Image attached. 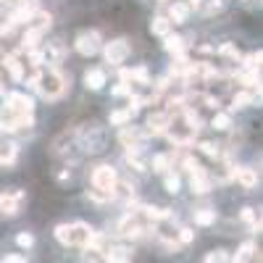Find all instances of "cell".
<instances>
[{
    "mask_svg": "<svg viewBox=\"0 0 263 263\" xmlns=\"http://www.w3.org/2000/svg\"><path fill=\"white\" fill-rule=\"evenodd\" d=\"M92 237H95V232L87 227V224H82V221L55 227V239H58V242H63V245H71V248H90L92 245Z\"/></svg>",
    "mask_w": 263,
    "mask_h": 263,
    "instance_id": "6da1fadb",
    "label": "cell"
},
{
    "mask_svg": "<svg viewBox=\"0 0 263 263\" xmlns=\"http://www.w3.org/2000/svg\"><path fill=\"white\" fill-rule=\"evenodd\" d=\"M29 84L34 87V90H37L42 98H48V100L63 95V90H66V79H63L55 69H42L37 77L29 79Z\"/></svg>",
    "mask_w": 263,
    "mask_h": 263,
    "instance_id": "7a4b0ae2",
    "label": "cell"
},
{
    "mask_svg": "<svg viewBox=\"0 0 263 263\" xmlns=\"http://www.w3.org/2000/svg\"><path fill=\"white\" fill-rule=\"evenodd\" d=\"M116 184H119V177H116V171L111 166H98L92 171V187L95 190H103V192H111L114 195Z\"/></svg>",
    "mask_w": 263,
    "mask_h": 263,
    "instance_id": "3957f363",
    "label": "cell"
},
{
    "mask_svg": "<svg viewBox=\"0 0 263 263\" xmlns=\"http://www.w3.org/2000/svg\"><path fill=\"white\" fill-rule=\"evenodd\" d=\"M126 58H129V42H126V40H111V42L105 45V61H108V63L121 66Z\"/></svg>",
    "mask_w": 263,
    "mask_h": 263,
    "instance_id": "277c9868",
    "label": "cell"
},
{
    "mask_svg": "<svg viewBox=\"0 0 263 263\" xmlns=\"http://www.w3.org/2000/svg\"><path fill=\"white\" fill-rule=\"evenodd\" d=\"M32 111H34V103H32V98L21 95V92L8 95V114H13V116H29Z\"/></svg>",
    "mask_w": 263,
    "mask_h": 263,
    "instance_id": "5b68a950",
    "label": "cell"
},
{
    "mask_svg": "<svg viewBox=\"0 0 263 263\" xmlns=\"http://www.w3.org/2000/svg\"><path fill=\"white\" fill-rule=\"evenodd\" d=\"M21 200H24V192H21V190H13V192H0V213H3V216H16V213H18Z\"/></svg>",
    "mask_w": 263,
    "mask_h": 263,
    "instance_id": "8992f818",
    "label": "cell"
},
{
    "mask_svg": "<svg viewBox=\"0 0 263 263\" xmlns=\"http://www.w3.org/2000/svg\"><path fill=\"white\" fill-rule=\"evenodd\" d=\"M74 45L82 55H95L100 50V37H98V32H82Z\"/></svg>",
    "mask_w": 263,
    "mask_h": 263,
    "instance_id": "52a82bcc",
    "label": "cell"
},
{
    "mask_svg": "<svg viewBox=\"0 0 263 263\" xmlns=\"http://www.w3.org/2000/svg\"><path fill=\"white\" fill-rule=\"evenodd\" d=\"M187 18H190V6L187 3H174L168 8V21L171 24H184Z\"/></svg>",
    "mask_w": 263,
    "mask_h": 263,
    "instance_id": "ba28073f",
    "label": "cell"
},
{
    "mask_svg": "<svg viewBox=\"0 0 263 263\" xmlns=\"http://www.w3.org/2000/svg\"><path fill=\"white\" fill-rule=\"evenodd\" d=\"M84 84H87V90H103L105 71L103 69H90V71L84 74Z\"/></svg>",
    "mask_w": 263,
    "mask_h": 263,
    "instance_id": "9c48e42d",
    "label": "cell"
},
{
    "mask_svg": "<svg viewBox=\"0 0 263 263\" xmlns=\"http://www.w3.org/2000/svg\"><path fill=\"white\" fill-rule=\"evenodd\" d=\"M168 114H153L150 119H147V126H150V132L153 135H163V132L168 129Z\"/></svg>",
    "mask_w": 263,
    "mask_h": 263,
    "instance_id": "30bf717a",
    "label": "cell"
},
{
    "mask_svg": "<svg viewBox=\"0 0 263 263\" xmlns=\"http://www.w3.org/2000/svg\"><path fill=\"white\" fill-rule=\"evenodd\" d=\"M234 177H237V182H239V184L248 187V190L258 184V174H255L253 168H245V166H242V168H234Z\"/></svg>",
    "mask_w": 263,
    "mask_h": 263,
    "instance_id": "8fae6325",
    "label": "cell"
},
{
    "mask_svg": "<svg viewBox=\"0 0 263 263\" xmlns=\"http://www.w3.org/2000/svg\"><path fill=\"white\" fill-rule=\"evenodd\" d=\"M103 260H105V263H129L132 255H129L126 248H111V250H105Z\"/></svg>",
    "mask_w": 263,
    "mask_h": 263,
    "instance_id": "7c38bea8",
    "label": "cell"
},
{
    "mask_svg": "<svg viewBox=\"0 0 263 263\" xmlns=\"http://www.w3.org/2000/svg\"><path fill=\"white\" fill-rule=\"evenodd\" d=\"M150 32H153V34H158V37H166V34L171 32V21L163 18V16H156V18L150 21Z\"/></svg>",
    "mask_w": 263,
    "mask_h": 263,
    "instance_id": "4fadbf2b",
    "label": "cell"
},
{
    "mask_svg": "<svg viewBox=\"0 0 263 263\" xmlns=\"http://www.w3.org/2000/svg\"><path fill=\"white\" fill-rule=\"evenodd\" d=\"M16 158V145L11 140H0V163H13Z\"/></svg>",
    "mask_w": 263,
    "mask_h": 263,
    "instance_id": "5bb4252c",
    "label": "cell"
},
{
    "mask_svg": "<svg viewBox=\"0 0 263 263\" xmlns=\"http://www.w3.org/2000/svg\"><path fill=\"white\" fill-rule=\"evenodd\" d=\"M163 48L174 55H182L184 53V40L182 37H174V34H166V42H163Z\"/></svg>",
    "mask_w": 263,
    "mask_h": 263,
    "instance_id": "9a60e30c",
    "label": "cell"
},
{
    "mask_svg": "<svg viewBox=\"0 0 263 263\" xmlns=\"http://www.w3.org/2000/svg\"><path fill=\"white\" fill-rule=\"evenodd\" d=\"M132 116H135V108H126V111H114L111 114V119H108V121H111L114 126H124V124H129L132 121Z\"/></svg>",
    "mask_w": 263,
    "mask_h": 263,
    "instance_id": "2e32d148",
    "label": "cell"
},
{
    "mask_svg": "<svg viewBox=\"0 0 263 263\" xmlns=\"http://www.w3.org/2000/svg\"><path fill=\"white\" fill-rule=\"evenodd\" d=\"M3 61H6V66H8V71H11V77H13L16 82H18L21 77H24V69H21V63H18V58H16V55H6Z\"/></svg>",
    "mask_w": 263,
    "mask_h": 263,
    "instance_id": "e0dca14e",
    "label": "cell"
},
{
    "mask_svg": "<svg viewBox=\"0 0 263 263\" xmlns=\"http://www.w3.org/2000/svg\"><path fill=\"white\" fill-rule=\"evenodd\" d=\"M121 142L129 147V150H137V145H140V135L135 129H124L121 132Z\"/></svg>",
    "mask_w": 263,
    "mask_h": 263,
    "instance_id": "ac0fdd59",
    "label": "cell"
},
{
    "mask_svg": "<svg viewBox=\"0 0 263 263\" xmlns=\"http://www.w3.org/2000/svg\"><path fill=\"white\" fill-rule=\"evenodd\" d=\"M253 253H255V245L253 242L242 245V248H239V253L234 255V263H250L253 260Z\"/></svg>",
    "mask_w": 263,
    "mask_h": 263,
    "instance_id": "d6986e66",
    "label": "cell"
},
{
    "mask_svg": "<svg viewBox=\"0 0 263 263\" xmlns=\"http://www.w3.org/2000/svg\"><path fill=\"white\" fill-rule=\"evenodd\" d=\"M216 221V211H197L195 213V224H200V227H208Z\"/></svg>",
    "mask_w": 263,
    "mask_h": 263,
    "instance_id": "ffe728a7",
    "label": "cell"
},
{
    "mask_svg": "<svg viewBox=\"0 0 263 263\" xmlns=\"http://www.w3.org/2000/svg\"><path fill=\"white\" fill-rule=\"evenodd\" d=\"M232 126V116L229 114H216L213 116V129H229Z\"/></svg>",
    "mask_w": 263,
    "mask_h": 263,
    "instance_id": "44dd1931",
    "label": "cell"
},
{
    "mask_svg": "<svg viewBox=\"0 0 263 263\" xmlns=\"http://www.w3.org/2000/svg\"><path fill=\"white\" fill-rule=\"evenodd\" d=\"M255 98L250 95V92H239V95H234V108H245V105H250Z\"/></svg>",
    "mask_w": 263,
    "mask_h": 263,
    "instance_id": "7402d4cb",
    "label": "cell"
},
{
    "mask_svg": "<svg viewBox=\"0 0 263 263\" xmlns=\"http://www.w3.org/2000/svg\"><path fill=\"white\" fill-rule=\"evenodd\" d=\"M16 242H18L21 248H32V245H34V237H32L29 232H21V234L16 237Z\"/></svg>",
    "mask_w": 263,
    "mask_h": 263,
    "instance_id": "603a6c76",
    "label": "cell"
},
{
    "mask_svg": "<svg viewBox=\"0 0 263 263\" xmlns=\"http://www.w3.org/2000/svg\"><path fill=\"white\" fill-rule=\"evenodd\" d=\"M166 190L168 192H179V177H177V174H168V177H166Z\"/></svg>",
    "mask_w": 263,
    "mask_h": 263,
    "instance_id": "cb8c5ba5",
    "label": "cell"
},
{
    "mask_svg": "<svg viewBox=\"0 0 263 263\" xmlns=\"http://www.w3.org/2000/svg\"><path fill=\"white\" fill-rule=\"evenodd\" d=\"M229 258H227V253L224 250H216V253H211L208 255V263H227Z\"/></svg>",
    "mask_w": 263,
    "mask_h": 263,
    "instance_id": "d4e9b609",
    "label": "cell"
},
{
    "mask_svg": "<svg viewBox=\"0 0 263 263\" xmlns=\"http://www.w3.org/2000/svg\"><path fill=\"white\" fill-rule=\"evenodd\" d=\"M153 166H156V171H166L168 168V158L166 156H156L153 158Z\"/></svg>",
    "mask_w": 263,
    "mask_h": 263,
    "instance_id": "484cf974",
    "label": "cell"
},
{
    "mask_svg": "<svg viewBox=\"0 0 263 263\" xmlns=\"http://www.w3.org/2000/svg\"><path fill=\"white\" fill-rule=\"evenodd\" d=\"M200 150L205 153V156H213V158L218 156V147H216L213 142H200Z\"/></svg>",
    "mask_w": 263,
    "mask_h": 263,
    "instance_id": "4316f807",
    "label": "cell"
},
{
    "mask_svg": "<svg viewBox=\"0 0 263 263\" xmlns=\"http://www.w3.org/2000/svg\"><path fill=\"white\" fill-rule=\"evenodd\" d=\"M224 8V0H211V3H208V13H216V11H221Z\"/></svg>",
    "mask_w": 263,
    "mask_h": 263,
    "instance_id": "83f0119b",
    "label": "cell"
},
{
    "mask_svg": "<svg viewBox=\"0 0 263 263\" xmlns=\"http://www.w3.org/2000/svg\"><path fill=\"white\" fill-rule=\"evenodd\" d=\"M129 92V87H126V82H121L119 87H114V95H126Z\"/></svg>",
    "mask_w": 263,
    "mask_h": 263,
    "instance_id": "f1b7e54d",
    "label": "cell"
},
{
    "mask_svg": "<svg viewBox=\"0 0 263 263\" xmlns=\"http://www.w3.org/2000/svg\"><path fill=\"white\" fill-rule=\"evenodd\" d=\"M6 263H27V258H21V255H8Z\"/></svg>",
    "mask_w": 263,
    "mask_h": 263,
    "instance_id": "f546056e",
    "label": "cell"
},
{
    "mask_svg": "<svg viewBox=\"0 0 263 263\" xmlns=\"http://www.w3.org/2000/svg\"><path fill=\"white\" fill-rule=\"evenodd\" d=\"M242 218H245V221H255V216H253V211H250V208H245V211H242Z\"/></svg>",
    "mask_w": 263,
    "mask_h": 263,
    "instance_id": "4dcf8cb0",
    "label": "cell"
},
{
    "mask_svg": "<svg viewBox=\"0 0 263 263\" xmlns=\"http://www.w3.org/2000/svg\"><path fill=\"white\" fill-rule=\"evenodd\" d=\"M0 3H6V6H21L24 0H0Z\"/></svg>",
    "mask_w": 263,
    "mask_h": 263,
    "instance_id": "1f68e13d",
    "label": "cell"
},
{
    "mask_svg": "<svg viewBox=\"0 0 263 263\" xmlns=\"http://www.w3.org/2000/svg\"><path fill=\"white\" fill-rule=\"evenodd\" d=\"M190 3H192V6H200V3H203V0H190Z\"/></svg>",
    "mask_w": 263,
    "mask_h": 263,
    "instance_id": "d6a6232c",
    "label": "cell"
}]
</instances>
